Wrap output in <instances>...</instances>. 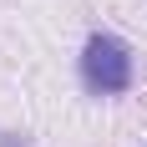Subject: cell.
Returning <instances> with one entry per match:
<instances>
[{
  "mask_svg": "<svg viewBox=\"0 0 147 147\" xmlns=\"http://www.w3.org/2000/svg\"><path fill=\"white\" fill-rule=\"evenodd\" d=\"M81 76H86L91 91L117 96V91L132 86V51H127L117 36H91L86 51H81Z\"/></svg>",
  "mask_w": 147,
  "mask_h": 147,
  "instance_id": "6da1fadb",
  "label": "cell"
}]
</instances>
